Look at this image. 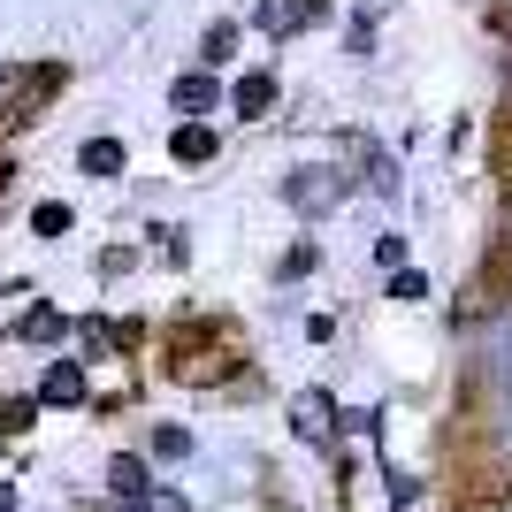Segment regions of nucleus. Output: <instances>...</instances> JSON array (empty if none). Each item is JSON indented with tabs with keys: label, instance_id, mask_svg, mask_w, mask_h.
I'll return each mask as SVG.
<instances>
[{
	"label": "nucleus",
	"instance_id": "obj_1",
	"mask_svg": "<svg viewBox=\"0 0 512 512\" xmlns=\"http://www.w3.org/2000/svg\"><path fill=\"white\" fill-rule=\"evenodd\" d=\"M69 85L62 62H0V123H39V107Z\"/></svg>",
	"mask_w": 512,
	"mask_h": 512
},
{
	"label": "nucleus",
	"instance_id": "obj_2",
	"mask_svg": "<svg viewBox=\"0 0 512 512\" xmlns=\"http://www.w3.org/2000/svg\"><path fill=\"white\" fill-rule=\"evenodd\" d=\"M352 192H360V184H352V169H314V161H306V169H291V176H283V207H291V214H306V222L337 214Z\"/></svg>",
	"mask_w": 512,
	"mask_h": 512
},
{
	"label": "nucleus",
	"instance_id": "obj_3",
	"mask_svg": "<svg viewBox=\"0 0 512 512\" xmlns=\"http://www.w3.org/2000/svg\"><path fill=\"white\" fill-rule=\"evenodd\" d=\"M337 16V0H253V31L260 39H299V31H321Z\"/></svg>",
	"mask_w": 512,
	"mask_h": 512
},
{
	"label": "nucleus",
	"instance_id": "obj_4",
	"mask_svg": "<svg viewBox=\"0 0 512 512\" xmlns=\"http://www.w3.org/2000/svg\"><path fill=\"white\" fill-rule=\"evenodd\" d=\"M276 107H283V77L276 69H237L230 92H222V115H230V123H268Z\"/></svg>",
	"mask_w": 512,
	"mask_h": 512
},
{
	"label": "nucleus",
	"instance_id": "obj_5",
	"mask_svg": "<svg viewBox=\"0 0 512 512\" xmlns=\"http://www.w3.org/2000/svg\"><path fill=\"white\" fill-rule=\"evenodd\" d=\"M169 161H176V169H207V161H222V123H214V115H184V123L169 130Z\"/></svg>",
	"mask_w": 512,
	"mask_h": 512
},
{
	"label": "nucleus",
	"instance_id": "obj_6",
	"mask_svg": "<svg viewBox=\"0 0 512 512\" xmlns=\"http://www.w3.org/2000/svg\"><path fill=\"white\" fill-rule=\"evenodd\" d=\"M474 352H482V375H490L497 390H512V299L482 321V344H474Z\"/></svg>",
	"mask_w": 512,
	"mask_h": 512
},
{
	"label": "nucleus",
	"instance_id": "obj_7",
	"mask_svg": "<svg viewBox=\"0 0 512 512\" xmlns=\"http://www.w3.org/2000/svg\"><path fill=\"white\" fill-rule=\"evenodd\" d=\"M107 490H115V505H138V512H153V467L146 459H138V451H115V459H107Z\"/></svg>",
	"mask_w": 512,
	"mask_h": 512
},
{
	"label": "nucleus",
	"instance_id": "obj_8",
	"mask_svg": "<svg viewBox=\"0 0 512 512\" xmlns=\"http://www.w3.org/2000/svg\"><path fill=\"white\" fill-rule=\"evenodd\" d=\"M337 398H329V390H299V398H291V428H299V436H306V444H337Z\"/></svg>",
	"mask_w": 512,
	"mask_h": 512
},
{
	"label": "nucleus",
	"instance_id": "obj_9",
	"mask_svg": "<svg viewBox=\"0 0 512 512\" xmlns=\"http://www.w3.org/2000/svg\"><path fill=\"white\" fill-rule=\"evenodd\" d=\"M222 92H230V77H214V69H184L169 85V107L176 115H222Z\"/></svg>",
	"mask_w": 512,
	"mask_h": 512
},
{
	"label": "nucleus",
	"instance_id": "obj_10",
	"mask_svg": "<svg viewBox=\"0 0 512 512\" xmlns=\"http://www.w3.org/2000/svg\"><path fill=\"white\" fill-rule=\"evenodd\" d=\"M123 169H130V146H123V138H107V130H100V138H85V146H77V176H100V184H115Z\"/></svg>",
	"mask_w": 512,
	"mask_h": 512
},
{
	"label": "nucleus",
	"instance_id": "obj_11",
	"mask_svg": "<svg viewBox=\"0 0 512 512\" xmlns=\"http://www.w3.org/2000/svg\"><path fill=\"white\" fill-rule=\"evenodd\" d=\"M39 406H85V360H54L39 375Z\"/></svg>",
	"mask_w": 512,
	"mask_h": 512
},
{
	"label": "nucleus",
	"instance_id": "obj_12",
	"mask_svg": "<svg viewBox=\"0 0 512 512\" xmlns=\"http://www.w3.org/2000/svg\"><path fill=\"white\" fill-rule=\"evenodd\" d=\"M237 39H245V31H237V16H214L207 31H199V69H214V77H222V69L237 62Z\"/></svg>",
	"mask_w": 512,
	"mask_h": 512
},
{
	"label": "nucleus",
	"instance_id": "obj_13",
	"mask_svg": "<svg viewBox=\"0 0 512 512\" xmlns=\"http://www.w3.org/2000/svg\"><path fill=\"white\" fill-rule=\"evenodd\" d=\"M69 329H77V321H69L62 306H31V314L16 321V337H23V344H62Z\"/></svg>",
	"mask_w": 512,
	"mask_h": 512
},
{
	"label": "nucleus",
	"instance_id": "obj_14",
	"mask_svg": "<svg viewBox=\"0 0 512 512\" xmlns=\"http://www.w3.org/2000/svg\"><path fill=\"white\" fill-rule=\"evenodd\" d=\"M77 230V207H69V199H39V207H31V237H69Z\"/></svg>",
	"mask_w": 512,
	"mask_h": 512
},
{
	"label": "nucleus",
	"instance_id": "obj_15",
	"mask_svg": "<svg viewBox=\"0 0 512 512\" xmlns=\"http://www.w3.org/2000/svg\"><path fill=\"white\" fill-rule=\"evenodd\" d=\"M383 299L421 306V299H428V268H413V260H406V268H390V276H383Z\"/></svg>",
	"mask_w": 512,
	"mask_h": 512
},
{
	"label": "nucleus",
	"instance_id": "obj_16",
	"mask_svg": "<svg viewBox=\"0 0 512 512\" xmlns=\"http://www.w3.org/2000/svg\"><path fill=\"white\" fill-rule=\"evenodd\" d=\"M344 46H352V62H375V0H367V8H352V23H344Z\"/></svg>",
	"mask_w": 512,
	"mask_h": 512
},
{
	"label": "nucleus",
	"instance_id": "obj_17",
	"mask_svg": "<svg viewBox=\"0 0 512 512\" xmlns=\"http://www.w3.org/2000/svg\"><path fill=\"white\" fill-rule=\"evenodd\" d=\"M39 390H23V398H0V436H23V428H31V421H39Z\"/></svg>",
	"mask_w": 512,
	"mask_h": 512
},
{
	"label": "nucleus",
	"instance_id": "obj_18",
	"mask_svg": "<svg viewBox=\"0 0 512 512\" xmlns=\"http://www.w3.org/2000/svg\"><path fill=\"white\" fill-rule=\"evenodd\" d=\"M153 253L169 268H192V245H184V222H153Z\"/></svg>",
	"mask_w": 512,
	"mask_h": 512
},
{
	"label": "nucleus",
	"instance_id": "obj_19",
	"mask_svg": "<svg viewBox=\"0 0 512 512\" xmlns=\"http://www.w3.org/2000/svg\"><path fill=\"white\" fill-rule=\"evenodd\" d=\"M146 451H153V459H192V428H153V436H146Z\"/></svg>",
	"mask_w": 512,
	"mask_h": 512
},
{
	"label": "nucleus",
	"instance_id": "obj_20",
	"mask_svg": "<svg viewBox=\"0 0 512 512\" xmlns=\"http://www.w3.org/2000/svg\"><path fill=\"white\" fill-rule=\"evenodd\" d=\"M314 268H321V245H306V237H299V245H291V253L276 260V276H283V283H299V276H314Z\"/></svg>",
	"mask_w": 512,
	"mask_h": 512
},
{
	"label": "nucleus",
	"instance_id": "obj_21",
	"mask_svg": "<svg viewBox=\"0 0 512 512\" xmlns=\"http://www.w3.org/2000/svg\"><path fill=\"white\" fill-rule=\"evenodd\" d=\"M375 260H383V268H406V230H383V237H375Z\"/></svg>",
	"mask_w": 512,
	"mask_h": 512
},
{
	"label": "nucleus",
	"instance_id": "obj_22",
	"mask_svg": "<svg viewBox=\"0 0 512 512\" xmlns=\"http://www.w3.org/2000/svg\"><path fill=\"white\" fill-rule=\"evenodd\" d=\"M130 268H138V245H107L100 253V276H130Z\"/></svg>",
	"mask_w": 512,
	"mask_h": 512
},
{
	"label": "nucleus",
	"instance_id": "obj_23",
	"mask_svg": "<svg viewBox=\"0 0 512 512\" xmlns=\"http://www.w3.org/2000/svg\"><path fill=\"white\" fill-rule=\"evenodd\" d=\"M406 505H421V482H413V474H390V512H406Z\"/></svg>",
	"mask_w": 512,
	"mask_h": 512
},
{
	"label": "nucleus",
	"instance_id": "obj_24",
	"mask_svg": "<svg viewBox=\"0 0 512 512\" xmlns=\"http://www.w3.org/2000/svg\"><path fill=\"white\" fill-rule=\"evenodd\" d=\"M497 444L512 451V390H505V406H497Z\"/></svg>",
	"mask_w": 512,
	"mask_h": 512
},
{
	"label": "nucleus",
	"instance_id": "obj_25",
	"mask_svg": "<svg viewBox=\"0 0 512 512\" xmlns=\"http://www.w3.org/2000/svg\"><path fill=\"white\" fill-rule=\"evenodd\" d=\"M0 512H16V490H8V482H0Z\"/></svg>",
	"mask_w": 512,
	"mask_h": 512
},
{
	"label": "nucleus",
	"instance_id": "obj_26",
	"mask_svg": "<svg viewBox=\"0 0 512 512\" xmlns=\"http://www.w3.org/2000/svg\"><path fill=\"white\" fill-rule=\"evenodd\" d=\"M505 512H512V505H505Z\"/></svg>",
	"mask_w": 512,
	"mask_h": 512
}]
</instances>
